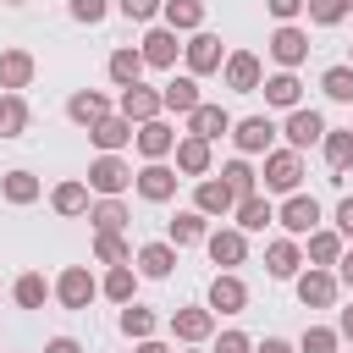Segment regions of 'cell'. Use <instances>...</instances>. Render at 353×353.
I'll use <instances>...</instances> for the list:
<instances>
[{
    "mask_svg": "<svg viewBox=\"0 0 353 353\" xmlns=\"http://www.w3.org/2000/svg\"><path fill=\"white\" fill-rule=\"evenodd\" d=\"M132 182H138V176H132V165H127L121 154H99V160L88 165V193H99V199H121Z\"/></svg>",
    "mask_w": 353,
    "mask_h": 353,
    "instance_id": "6da1fadb",
    "label": "cell"
},
{
    "mask_svg": "<svg viewBox=\"0 0 353 353\" xmlns=\"http://www.w3.org/2000/svg\"><path fill=\"white\" fill-rule=\"evenodd\" d=\"M265 193H298V182H303V160H298V149H270L265 154Z\"/></svg>",
    "mask_w": 353,
    "mask_h": 353,
    "instance_id": "7a4b0ae2",
    "label": "cell"
},
{
    "mask_svg": "<svg viewBox=\"0 0 353 353\" xmlns=\"http://www.w3.org/2000/svg\"><path fill=\"white\" fill-rule=\"evenodd\" d=\"M221 77H226L232 94H259V88H265V66H259L254 50H232L226 66H221Z\"/></svg>",
    "mask_w": 353,
    "mask_h": 353,
    "instance_id": "3957f363",
    "label": "cell"
},
{
    "mask_svg": "<svg viewBox=\"0 0 353 353\" xmlns=\"http://www.w3.org/2000/svg\"><path fill=\"white\" fill-rule=\"evenodd\" d=\"M182 55H188V77H210V72H221V66H226L221 39H215V33H204V28L182 44Z\"/></svg>",
    "mask_w": 353,
    "mask_h": 353,
    "instance_id": "277c9868",
    "label": "cell"
},
{
    "mask_svg": "<svg viewBox=\"0 0 353 353\" xmlns=\"http://www.w3.org/2000/svg\"><path fill=\"white\" fill-rule=\"evenodd\" d=\"M276 221L287 226V237H309V232H320V199H314V193H292V199L276 210Z\"/></svg>",
    "mask_w": 353,
    "mask_h": 353,
    "instance_id": "5b68a950",
    "label": "cell"
},
{
    "mask_svg": "<svg viewBox=\"0 0 353 353\" xmlns=\"http://www.w3.org/2000/svg\"><path fill=\"white\" fill-rule=\"evenodd\" d=\"M55 298H61L66 309H88V303L99 298L94 270H88V265H66V270H61V281H55Z\"/></svg>",
    "mask_w": 353,
    "mask_h": 353,
    "instance_id": "8992f818",
    "label": "cell"
},
{
    "mask_svg": "<svg viewBox=\"0 0 353 353\" xmlns=\"http://www.w3.org/2000/svg\"><path fill=\"white\" fill-rule=\"evenodd\" d=\"M210 331H215V309L204 303H188V309H171V336L176 342H188V347H199V342H210Z\"/></svg>",
    "mask_w": 353,
    "mask_h": 353,
    "instance_id": "52a82bcc",
    "label": "cell"
},
{
    "mask_svg": "<svg viewBox=\"0 0 353 353\" xmlns=\"http://www.w3.org/2000/svg\"><path fill=\"white\" fill-rule=\"evenodd\" d=\"M287 149H309V143H325V116L320 110H309V105H298V110H287Z\"/></svg>",
    "mask_w": 353,
    "mask_h": 353,
    "instance_id": "ba28073f",
    "label": "cell"
},
{
    "mask_svg": "<svg viewBox=\"0 0 353 353\" xmlns=\"http://www.w3.org/2000/svg\"><path fill=\"white\" fill-rule=\"evenodd\" d=\"M270 55H276V66H281V72L303 66V61H309V33H303V28H292V22H281V28L270 33Z\"/></svg>",
    "mask_w": 353,
    "mask_h": 353,
    "instance_id": "9c48e42d",
    "label": "cell"
},
{
    "mask_svg": "<svg viewBox=\"0 0 353 353\" xmlns=\"http://www.w3.org/2000/svg\"><path fill=\"white\" fill-rule=\"evenodd\" d=\"M132 127H143V121H160V110H165V99H160V88H143V83H132V88H121V105H116Z\"/></svg>",
    "mask_w": 353,
    "mask_h": 353,
    "instance_id": "30bf717a",
    "label": "cell"
},
{
    "mask_svg": "<svg viewBox=\"0 0 353 353\" xmlns=\"http://www.w3.org/2000/svg\"><path fill=\"white\" fill-rule=\"evenodd\" d=\"M270 138H276V121H270V116H243V121H232V143H237L243 154H270Z\"/></svg>",
    "mask_w": 353,
    "mask_h": 353,
    "instance_id": "8fae6325",
    "label": "cell"
},
{
    "mask_svg": "<svg viewBox=\"0 0 353 353\" xmlns=\"http://www.w3.org/2000/svg\"><path fill=\"white\" fill-rule=\"evenodd\" d=\"M176 182H182V176H176L165 160H149V165L138 171V182H132V188H138V199H149V204H165V199L176 193Z\"/></svg>",
    "mask_w": 353,
    "mask_h": 353,
    "instance_id": "7c38bea8",
    "label": "cell"
},
{
    "mask_svg": "<svg viewBox=\"0 0 353 353\" xmlns=\"http://www.w3.org/2000/svg\"><path fill=\"white\" fill-rule=\"evenodd\" d=\"M204 248H210V259H215L221 270H232V265H243V259H248V232L221 226V232H210V237H204Z\"/></svg>",
    "mask_w": 353,
    "mask_h": 353,
    "instance_id": "4fadbf2b",
    "label": "cell"
},
{
    "mask_svg": "<svg viewBox=\"0 0 353 353\" xmlns=\"http://www.w3.org/2000/svg\"><path fill=\"white\" fill-rule=\"evenodd\" d=\"M210 309H215V314H243V309H248V287H243L237 270H221V276L210 281Z\"/></svg>",
    "mask_w": 353,
    "mask_h": 353,
    "instance_id": "5bb4252c",
    "label": "cell"
},
{
    "mask_svg": "<svg viewBox=\"0 0 353 353\" xmlns=\"http://www.w3.org/2000/svg\"><path fill=\"white\" fill-rule=\"evenodd\" d=\"M298 303H303V309H331V303H336V270H314V265H309V270L298 276Z\"/></svg>",
    "mask_w": 353,
    "mask_h": 353,
    "instance_id": "9a60e30c",
    "label": "cell"
},
{
    "mask_svg": "<svg viewBox=\"0 0 353 353\" xmlns=\"http://www.w3.org/2000/svg\"><path fill=\"white\" fill-rule=\"evenodd\" d=\"M66 116H72L77 127H88V132H94V127H99L105 116H116V110H110V99H105L99 88H77V94L66 99Z\"/></svg>",
    "mask_w": 353,
    "mask_h": 353,
    "instance_id": "2e32d148",
    "label": "cell"
},
{
    "mask_svg": "<svg viewBox=\"0 0 353 353\" xmlns=\"http://www.w3.org/2000/svg\"><path fill=\"white\" fill-rule=\"evenodd\" d=\"M176 50H182V44H176V33H171V28H149V33H143V44H138L143 66H160V72H171V66H176Z\"/></svg>",
    "mask_w": 353,
    "mask_h": 353,
    "instance_id": "e0dca14e",
    "label": "cell"
},
{
    "mask_svg": "<svg viewBox=\"0 0 353 353\" xmlns=\"http://www.w3.org/2000/svg\"><path fill=\"white\" fill-rule=\"evenodd\" d=\"M193 210H199V215H232V210H237V193H232L226 182L204 176V182L193 188Z\"/></svg>",
    "mask_w": 353,
    "mask_h": 353,
    "instance_id": "ac0fdd59",
    "label": "cell"
},
{
    "mask_svg": "<svg viewBox=\"0 0 353 353\" xmlns=\"http://www.w3.org/2000/svg\"><path fill=\"white\" fill-rule=\"evenodd\" d=\"M132 143H138V154H143V160H165V154H176V132H171L165 121H143Z\"/></svg>",
    "mask_w": 353,
    "mask_h": 353,
    "instance_id": "d6986e66",
    "label": "cell"
},
{
    "mask_svg": "<svg viewBox=\"0 0 353 353\" xmlns=\"http://www.w3.org/2000/svg\"><path fill=\"white\" fill-rule=\"evenodd\" d=\"M298 265H303V254H298L292 237H276V243L265 248V270H270L276 281H298Z\"/></svg>",
    "mask_w": 353,
    "mask_h": 353,
    "instance_id": "ffe728a7",
    "label": "cell"
},
{
    "mask_svg": "<svg viewBox=\"0 0 353 353\" xmlns=\"http://www.w3.org/2000/svg\"><path fill=\"white\" fill-rule=\"evenodd\" d=\"M28 83H33V55L28 50H0V88L22 94Z\"/></svg>",
    "mask_w": 353,
    "mask_h": 353,
    "instance_id": "44dd1931",
    "label": "cell"
},
{
    "mask_svg": "<svg viewBox=\"0 0 353 353\" xmlns=\"http://www.w3.org/2000/svg\"><path fill=\"white\" fill-rule=\"evenodd\" d=\"M188 132H193V138H204V143H215L221 132H232V116H226V105H199V110L188 116Z\"/></svg>",
    "mask_w": 353,
    "mask_h": 353,
    "instance_id": "7402d4cb",
    "label": "cell"
},
{
    "mask_svg": "<svg viewBox=\"0 0 353 353\" xmlns=\"http://www.w3.org/2000/svg\"><path fill=\"white\" fill-rule=\"evenodd\" d=\"M88 138L99 143V154H116L121 143H132V138H138V127H132V121H127V116L116 110V116H105V121H99V127H94Z\"/></svg>",
    "mask_w": 353,
    "mask_h": 353,
    "instance_id": "603a6c76",
    "label": "cell"
},
{
    "mask_svg": "<svg viewBox=\"0 0 353 353\" xmlns=\"http://www.w3.org/2000/svg\"><path fill=\"white\" fill-rule=\"evenodd\" d=\"M171 270H176V248H171V243H143V248H138V276L165 281Z\"/></svg>",
    "mask_w": 353,
    "mask_h": 353,
    "instance_id": "cb8c5ba5",
    "label": "cell"
},
{
    "mask_svg": "<svg viewBox=\"0 0 353 353\" xmlns=\"http://www.w3.org/2000/svg\"><path fill=\"white\" fill-rule=\"evenodd\" d=\"M160 17H165L171 33H199L204 28V0H165Z\"/></svg>",
    "mask_w": 353,
    "mask_h": 353,
    "instance_id": "d4e9b609",
    "label": "cell"
},
{
    "mask_svg": "<svg viewBox=\"0 0 353 353\" xmlns=\"http://www.w3.org/2000/svg\"><path fill=\"white\" fill-rule=\"evenodd\" d=\"M160 99H165V110H176V116H193L204 99H199V77H171L165 88H160Z\"/></svg>",
    "mask_w": 353,
    "mask_h": 353,
    "instance_id": "484cf974",
    "label": "cell"
},
{
    "mask_svg": "<svg viewBox=\"0 0 353 353\" xmlns=\"http://www.w3.org/2000/svg\"><path fill=\"white\" fill-rule=\"evenodd\" d=\"M176 171L182 176H210V143L204 138H176Z\"/></svg>",
    "mask_w": 353,
    "mask_h": 353,
    "instance_id": "4316f807",
    "label": "cell"
},
{
    "mask_svg": "<svg viewBox=\"0 0 353 353\" xmlns=\"http://www.w3.org/2000/svg\"><path fill=\"white\" fill-rule=\"evenodd\" d=\"M298 99H303V83H298L292 72L265 77V105H276V110H298Z\"/></svg>",
    "mask_w": 353,
    "mask_h": 353,
    "instance_id": "83f0119b",
    "label": "cell"
},
{
    "mask_svg": "<svg viewBox=\"0 0 353 353\" xmlns=\"http://www.w3.org/2000/svg\"><path fill=\"white\" fill-rule=\"evenodd\" d=\"M232 215H237V232H265V226L276 221V204H270L265 193H254V199H243Z\"/></svg>",
    "mask_w": 353,
    "mask_h": 353,
    "instance_id": "f1b7e54d",
    "label": "cell"
},
{
    "mask_svg": "<svg viewBox=\"0 0 353 353\" xmlns=\"http://www.w3.org/2000/svg\"><path fill=\"white\" fill-rule=\"evenodd\" d=\"M204 221H210V215H199V210H176V215H171V226H165V232H171V248L204 243V237H210V232H204Z\"/></svg>",
    "mask_w": 353,
    "mask_h": 353,
    "instance_id": "f546056e",
    "label": "cell"
},
{
    "mask_svg": "<svg viewBox=\"0 0 353 353\" xmlns=\"http://www.w3.org/2000/svg\"><path fill=\"white\" fill-rule=\"evenodd\" d=\"M99 292H105L110 303H121V309H127V303H132V292H138V270H132V265H110V270H105V281H99Z\"/></svg>",
    "mask_w": 353,
    "mask_h": 353,
    "instance_id": "4dcf8cb0",
    "label": "cell"
},
{
    "mask_svg": "<svg viewBox=\"0 0 353 353\" xmlns=\"http://www.w3.org/2000/svg\"><path fill=\"white\" fill-rule=\"evenodd\" d=\"M221 182H226V188L237 193V204L259 193V171H254L248 160H226V165H221Z\"/></svg>",
    "mask_w": 353,
    "mask_h": 353,
    "instance_id": "1f68e13d",
    "label": "cell"
},
{
    "mask_svg": "<svg viewBox=\"0 0 353 353\" xmlns=\"http://www.w3.org/2000/svg\"><path fill=\"white\" fill-rule=\"evenodd\" d=\"M50 204H55V215H66V221H72V215H88V204H94V199H88V182H61V188L50 193Z\"/></svg>",
    "mask_w": 353,
    "mask_h": 353,
    "instance_id": "d6a6232c",
    "label": "cell"
},
{
    "mask_svg": "<svg viewBox=\"0 0 353 353\" xmlns=\"http://www.w3.org/2000/svg\"><path fill=\"white\" fill-rule=\"evenodd\" d=\"M325 165L342 176V171H353V127H331L325 132Z\"/></svg>",
    "mask_w": 353,
    "mask_h": 353,
    "instance_id": "836d02e7",
    "label": "cell"
},
{
    "mask_svg": "<svg viewBox=\"0 0 353 353\" xmlns=\"http://www.w3.org/2000/svg\"><path fill=\"white\" fill-rule=\"evenodd\" d=\"M88 221H94V232H121L132 215H127L121 199H94V204H88Z\"/></svg>",
    "mask_w": 353,
    "mask_h": 353,
    "instance_id": "e575fe53",
    "label": "cell"
},
{
    "mask_svg": "<svg viewBox=\"0 0 353 353\" xmlns=\"http://www.w3.org/2000/svg\"><path fill=\"white\" fill-rule=\"evenodd\" d=\"M138 77H143V55H138L132 44L116 50V55H110V83H116V88H132Z\"/></svg>",
    "mask_w": 353,
    "mask_h": 353,
    "instance_id": "d590c367",
    "label": "cell"
},
{
    "mask_svg": "<svg viewBox=\"0 0 353 353\" xmlns=\"http://www.w3.org/2000/svg\"><path fill=\"white\" fill-rule=\"evenodd\" d=\"M0 193H6V204H33L39 199V176L33 171H6L0 176Z\"/></svg>",
    "mask_w": 353,
    "mask_h": 353,
    "instance_id": "8d00e7d4",
    "label": "cell"
},
{
    "mask_svg": "<svg viewBox=\"0 0 353 353\" xmlns=\"http://www.w3.org/2000/svg\"><path fill=\"white\" fill-rule=\"evenodd\" d=\"M94 259L99 265H132V248L121 232H94Z\"/></svg>",
    "mask_w": 353,
    "mask_h": 353,
    "instance_id": "74e56055",
    "label": "cell"
},
{
    "mask_svg": "<svg viewBox=\"0 0 353 353\" xmlns=\"http://www.w3.org/2000/svg\"><path fill=\"white\" fill-rule=\"evenodd\" d=\"M336 259H342V232H309V265L325 270Z\"/></svg>",
    "mask_w": 353,
    "mask_h": 353,
    "instance_id": "f35d334b",
    "label": "cell"
},
{
    "mask_svg": "<svg viewBox=\"0 0 353 353\" xmlns=\"http://www.w3.org/2000/svg\"><path fill=\"white\" fill-rule=\"evenodd\" d=\"M11 298H17L22 309H44V298H50V281H44L39 270H28V276H17V287H11Z\"/></svg>",
    "mask_w": 353,
    "mask_h": 353,
    "instance_id": "ab89813d",
    "label": "cell"
},
{
    "mask_svg": "<svg viewBox=\"0 0 353 353\" xmlns=\"http://www.w3.org/2000/svg\"><path fill=\"white\" fill-rule=\"evenodd\" d=\"M154 325H160V320H154V309H143V303H127V309H121V331H127L132 342H149V336H154Z\"/></svg>",
    "mask_w": 353,
    "mask_h": 353,
    "instance_id": "60d3db41",
    "label": "cell"
},
{
    "mask_svg": "<svg viewBox=\"0 0 353 353\" xmlns=\"http://www.w3.org/2000/svg\"><path fill=\"white\" fill-rule=\"evenodd\" d=\"M320 88H325V99H336V105H353V66H347V61H342V66H325Z\"/></svg>",
    "mask_w": 353,
    "mask_h": 353,
    "instance_id": "b9f144b4",
    "label": "cell"
},
{
    "mask_svg": "<svg viewBox=\"0 0 353 353\" xmlns=\"http://www.w3.org/2000/svg\"><path fill=\"white\" fill-rule=\"evenodd\" d=\"M0 99H6L0 138H22V132H28V121H33V116H28V99H22V94H0Z\"/></svg>",
    "mask_w": 353,
    "mask_h": 353,
    "instance_id": "7bdbcfd3",
    "label": "cell"
},
{
    "mask_svg": "<svg viewBox=\"0 0 353 353\" xmlns=\"http://www.w3.org/2000/svg\"><path fill=\"white\" fill-rule=\"evenodd\" d=\"M336 347H342L336 325H309V331L298 336V353H336Z\"/></svg>",
    "mask_w": 353,
    "mask_h": 353,
    "instance_id": "ee69618b",
    "label": "cell"
},
{
    "mask_svg": "<svg viewBox=\"0 0 353 353\" xmlns=\"http://www.w3.org/2000/svg\"><path fill=\"white\" fill-rule=\"evenodd\" d=\"M303 11H309V22H314V28H336V22L347 17V6H342V0H303Z\"/></svg>",
    "mask_w": 353,
    "mask_h": 353,
    "instance_id": "f6af8a7d",
    "label": "cell"
},
{
    "mask_svg": "<svg viewBox=\"0 0 353 353\" xmlns=\"http://www.w3.org/2000/svg\"><path fill=\"white\" fill-rule=\"evenodd\" d=\"M66 11H72V22H105V11H110V0H66Z\"/></svg>",
    "mask_w": 353,
    "mask_h": 353,
    "instance_id": "bcb514c9",
    "label": "cell"
},
{
    "mask_svg": "<svg viewBox=\"0 0 353 353\" xmlns=\"http://www.w3.org/2000/svg\"><path fill=\"white\" fill-rule=\"evenodd\" d=\"M160 6H165V0H116V11H121L127 22H149V17H160Z\"/></svg>",
    "mask_w": 353,
    "mask_h": 353,
    "instance_id": "7dc6e473",
    "label": "cell"
},
{
    "mask_svg": "<svg viewBox=\"0 0 353 353\" xmlns=\"http://www.w3.org/2000/svg\"><path fill=\"white\" fill-rule=\"evenodd\" d=\"M215 353H254V342H248L243 331H221V342H215Z\"/></svg>",
    "mask_w": 353,
    "mask_h": 353,
    "instance_id": "c3c4849f",
    "label": "cell"
},
{
    "mask_svg": "<svg viewBox=\"0 0 353 353\" xmlns=\"http://www.w3.org/2000/svg\"><path fill=\"white\" fill-rule=\"evenodd\" d=\"M265 6H270V17H276V22H292V17L303 11V0H265Z\"/></svg>",
    "mask_w": 353,
    "mask_h": 353,
    "instance_id": "681fc988",
    "label": "cell"
},
{
    "mask_svg": "<svg viewBox=\"0 0 353 353\" xmlns=\"http://www.w3.org/2000/svg\"><path fill=\"white\" fill-rule=\"evenodd\" d=\"M336 232H342V237H353V193L336 204Z\"/></svg>",
    "mask_w": 353,
    "mask_h": 353,
    "instance_id": "f907efd6",
    "label": "cell"
},
{
    "mask_svg": "<svg viewBox=\"0 0 353 353\" xmlns=\"http://www.w3.org/2000/svg\"><path fill=\"white\" fill-rule=\"evenodd\" d=\"M44 353H83V342H77V336H50Z\"/></svg>",
    "mask_w": 353,
    "mask_h": 353,
    "instance_id": "816d5d0a",
    "label": "cell"
},
{
    "mask_svg": "<svg viewBox=\"0 0 353 353\" xmlns=\"http://www.w3.org/2000/svg\"><path fill=\"white\" fill-rule=\"evenodd\" d=\"M336 281L353 287V248H342V259H336Z\"/></svg>",
    "mask_w": 353,
    "mask_h": 353,
    "instance_id": "f5cc1de1",
    "label": "cell"
},
{
    "mask_svg": "<svg viewBox=\"0 0 353 353\" xmlns=\"http://www.w3.org/2000/svg\"><path fill=\"white\" fill-rule=\"evenodd\" d=\"M254 353H298V347H292V342H281V336H265Z\"/></svg>",
    "mask_w": 353,
    "mask_h": 353,
    "instance_id": "db71d44e",
    "label": "cell"
},
{
    "mask_svg": "<svg viewBox=\"0 0 353 353\" xmlns=\"http://www.w3.org/2000/svg\"><path fill=\"white\" fill-rule=\"evenodd\" d=\"M336 336H342V342H353V303L342 309V320H336Z\"/></svg>",
    "mask_w": 353,
    "mask_h": 353,
    "instance_id": "11a10c76",
    "label": "cell"
},
{
    "mask_svg": "<svg viewBox=\"0 0 353 353\" xmlns=\"http://www.w3.org/2000/svg\"><path fill=\"white\" fill-rule=\"evenodd\" d=\"M132 353H171V347H165V342H154V336H149V342H138V347H132Z\"/></svg>",
    "mask_w": 353,
    "mask_h": 353,
    "instance_id": "9f6ffc18",
    "label": "cell"
},
{
    "mask_svg": "<svg viewBox=\"0 0 353 353\" xmlns=\"http://www.w3.org/2000/svg\"><path fill=\"white\" fill-rule=\"evenodd\" d=\"M0 121H6V99H0Z\"/></svg>",
    "mask_w": 353,
    "mask_h": 353,
    "instance_id": "6f0895ef",
    "label": "cell"
},
{
    "mask_svg": "<svg viewBox=\"0 0 353 353\" xmlns=\"http://www.w3.org/2000/svg\"><path fill=\"white\" fill-rule=\"evenodd\" d=\"M6 6H22V0H6Z\"/></svg>",
    "mask_w": 353,
    "mask_h": 353,
    "instance_id": "680465c9",
    "label": "cell"
},
{
    "mask_svg": "<svg viewBox=\"0 0 353 353\" xmlns=\"http://www.w3.org/2000/svg\"><path fill=\"white\" fill-rule=\"evenodd\" d=\"M342 6H347V11H353V0H342Z\"/></svg>",
    "mask_w": 353,
    "mask_h": 353,
    "instance_id": "91938a15",
    "label": "cell"
},
{
    "mask_svg": "<svg viewBox=\"0 0 353 353\" xmlns=\"http://www.w3.org/2000/svg\"><path fill=\"white\" fill-rule=\"evenodd\" d=\"M188 353H193V347H188Z\"/></svg>",
    "mask_w": 353,
    "mask_h": 353,
    "instance_id": "94428289",
    "label": "cell"
},
{
    "mask_svg": "<svg viewBox=\"0 0 353 353\" xmlns=\"http://www.w3.org/2000/svg\"><path fill=\"white\" fill-rule=\"evenodd\" d=\"M347 66H353V61H347Z\"/></svg>",
    "mask_w": 353,
    "mask_h": 353,
    "instance_id": "6125c7cd",
    "label": "cell"
}]
</instances>
